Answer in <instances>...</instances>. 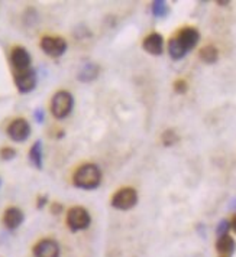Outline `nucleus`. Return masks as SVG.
<instances>
[{
    "mask_svg": "<svg viewBox=\"0 0 236 257\" xmlns=\"http://www.w3.org/2000/svg\"><path fill=\"white\" fill-rule=\"evenodd\" d=\"M73 184L80 189L92 191L101 184V171L96 164H84L74 172Z\"/></svg>",
    "mask_w": 236,
    "mask_h": 257,
    "instance_id": "nucleus-1",
    "label": "nucleus"
},
{
    "mask_svg": "<svg viewBox=\"0 0 236 257\" xmlns=\"http://www.w3.org/2000/svg\"><path fill=\"white\" fill-rule=\"evenodd\" d=\"M74 107V97L70 91L65 90H59L54 95L51 100V113L55 119L62 120L65 117L70 116V113L73 111Z\"/></svg>",
    "mask_w": 236,
    "mask_h": 257,
    "instance_id": "nucleus-2",
    "label": "nucleus"
},
{
    "mask_svg": "<svg viewBox=\"0 0 236 257\" xmlns=\"http://www.w3.org/2000/svg\"><path fill=\"white\" fill-rule=\"evenodd\" d=\"M137 202H138L137 189L132 186H126V188H120L113 194L110 205L119 211H128V210H132L137 205Z\"/></svg>",
    "mask_w": 236,
    "mask_h": 257,
    "instance_id": "nucleus-3",
    "label": "nucleus"
},
{
    "mask_svg": "<svg viewBox=\"0 0 236 257\" xmlns=\"http://www.w3.org/2000/svg\"><path fill=\"white\" fill-rule=\"evenodd\" d=\"M92 224V217L90 213L84 207H73L67 213V225L71 231L77 233L89 228Z\"/></svg>",
    "mask_w": 236,
    "mask_h": 257,
    "instance_id": "nucleus-4",
    "label": "nucleus"
},
{
    "mask_svg": "<svg viewBox=\"0 0 236 257\" xmlns=\"http://www.w3.org/2000/svg\"><path fill=\"white\" fill-rule=\"evenodd\" d=\"M41 49L48 56L59 58L67 51V41L61 37H44L41 39Z\"/></svg>",
    "mask_w": 236,
    "mask_h": 257,
    "instance_id": "nucleus-5",
    "label": "nucleus"
},
{
    "mask_svg": "<svg viewBox=\"0 0 236 257\" xmlns=\"http://www.w3.org/2000/svg\"><path fill=\"white\" fill-rule=\"evenodd\" d=\"M38 83V75L34 68H28L25 71H16L15 74V86L18 88V91L22 94L31 92Z\"/></svg>",
    "mask_w": 236,
    "mask_h": 257,
    "instance_id": "nucleus-6",
    "label": "nucleus"
},
{
    "mask_svg": "<svg viewBox=\"0 0 236 257\" xmlns=\"http://www.w3.org/2000/svg\"><path fill=\"white\" fill-rule=\"evenodd\" d=\"M177 39V42L181 45V48L189 54L191 49H194L197 46V43L200 42V34L196 28L191 26H186L181 31H178L177 37H174Z\"/></svg>",
    "mask_w": 236,
    "mask_h": 257,
    "instance_id": "nucleus-7",
    "label": "nucleus"
},
{
    "mask_svg": "<svg viewBox=\"0 0 236 257\" xmlns=\"http://www.w3.org/2000/svg\"><path fill=\"white\" fill-rule=\"evenodd\" d=\"M7 134L13 142H25L29 134H31V126L28 120L25 119H15L9 126H7Z\"/></svg>",
    "mask_w": 236,
    "mask_h": 257,
    "instance_id": "nucleus-8",
    "label": "nucleus"
},
{
    "mask_svg": "<svg viewBox=\"0 0 236 257\" xmlns=\"http://www.w3.org/2000/svg\"><path fill=\"white\" fill-rule=\"evenodd\" d=\"M61 249L54 239H42L34 246L35 257H59Z\"/></svg>",
    "mask_w": 236,
    "mask_h": 257,
    "instance_id": "nucleus-9",
    "label": "nucleus"
},
{
    "mask_svg": "<svg viewBox=\"0 0 236 257\" xmlns=\"http://www.w3.org/2000/svg\"><path fill=\"white\" fill-rule=\"evenodd\" d=\"M31 54L23 46H15L10 52V62L16 68V71H25L31 68Z\"/></svg>",
    "mask_w": 236,
    "mask_h": 257,
    "instance_id": "nucleus-10",
    "label": "nucleus"
},
{
    "mask_svg": "<svg viewBox=\"0 0 236 257\" xmlns=\"http://www.w3.org/2000/svg\"><path fill=\"white\" fill-rule=\"evenodd\" d=\"M142 48L145 52H148L151 55H161L164 51V38L161 34L152 32L148 37H145L142 42Z\"/></svg>",
    "mask_w": 236,
    "mask_h": 257,
    "instance_id": "nucleus-11",
    "label": "nucleus"
},
{
    "mask_svg": "<svg viewBox=\"0 0 236 257\" xmlns=\"http://www.w3.org/2000/svg\"><path fill=\"white\" fill-rule=\"evenodd\" d=\"M25 220L22 210L18 207H9L3 214V224L7 230H16Z\"/></svg>",
    "mask_w": 236,
    "mask_h": 257,
    "instance_id": "nucleus-12",
    "label": "nucleus"
},
{
    "mask_svg": "<svg viewBox=\"0 0 236 257\" xmlns=\"http://www.w3.org/2000/svg\"><path fill=\"white\" fill-rule=\"evenodd\" d=\"M100 74V67L96 62H86L81 68H80L77 78L81 83H92L94 81Z\"/></svg>",
    "mask_w": 236,
    "mask_h": 257,
    "instance_id": "nucleus-13",
    "label": "nucleus"
},
{
    "mask_svg": "<svg viewBox=\"0 0 236 257\" xmlns=\"http://www.w3.org/2000/svg\"><path fill=\"white\" fill-rule=\"evenodd\" d=\"M216 250L220 255H225L226 257L229 256V255H234L236 250V241L234 240V237L229 236V234L222 236V237L217 239Z\"/></svg>",
    "mask_w": 236,
    "mask_h": 257,
    "instance_id": "nucleus-14",
    "label": "nucleus"
},
{
    "mask_svg": "<svg viewBox=\"0 0 236 257\" xmlns=\"http://www.w3.org/2000/svg\"><path fill=\"white\" fill-rule=\"evenodd\" d=\"M198 56L206 64H215L219 59V51H217L216 46H213V45H206V46H203L200 49Z\"/></svg>",
    "mask_w": 236,
    "mask_h": 257,
    "instance_id": "nucleus-15",
    "label": "nucleus"
},
{
    "mask_svg": "<svg viewBox=\"0 0 236 257\" xmlns=\"http://www.w3.org/2000/svg\"><path fill=\"white\" fill-rule=\"evenodd\" d=\"M29 161L37 169H42V142L37 140L29 150Z\"/></svg>",
    "mask_w": 236,
    "mask_h": 257,
    "instance_id": "nucleus-16",
    "label": "nucleus"
},
{
    "mask_svg": "<svg viewBox=\"0 0 236 257\" xmlns=\"http://www.w3.org/2000/svg\"><path fill=\"white\" fill-rule=\"evenodd\" d=\"M168 54L174 61H178V59H181V58L187 55V52L181 48V45L178 43L176 38H171L170 42H168Z\"/></svg>",
    "mask_w": 236,
    "mask_h": 257,
    "instance_id": "nucleus-17",
    "label": "nucleus"
},
{
    "mask_svg": "<svg viewBox=\"0 0 236 257\" xmlns=\"http://www.w3.org/2000/svg\"><path fill=\"white\" fill-rule=\"evenodd\" d=\"M151 12L155 18H165L170 13V6L164 0H155L151 4Z\"/></svg>",
    "mask_w": 236,
    "mask_h": 257,
    "instance_id": "nucleus-18",
    "label": "nucleus"
},
{
    "mask_svg": "<svg viewBox=\"0 0 236 257\" xmlns=\"http://www.w3.org/2000/svg\"><path fill=\"white\" fill-rule=\"evenodd\" d=\"M161 140H162V145H164V146L168 147V146H174L178 140H180V137H178V134L176 133V130L168 128V130H165V131L162 133Z\"/></svg>",
    "mask_w": 236,
    "mask_h": 257,
    "instance_id": "nucleus-19",
    "label": "nucleus"
},
{
    "mask_svg": "<svg viewBox=\"0 0 236 257\" xmlns=\"http://www.w3.org/2000/svg\"><path fill=\"white\" fill-rule=\"evenodd\" d=\"M229 230H231V221L226 220V218L220 220V221H219V224H217V227H216L217 237L226 236V234L229 233Z\"/></svg>",
    "mask_w": 236,
    "mask_h": 257,
    "instance_id": "nucleus-20",
    "label": "nucleus"
},
{
    "mask_svg": "<svg viewBox=\"0 0 236 257\" xmlns=\"http://www.w3.org/2000/svg\"><path fill=\"white\" fill-rule=\"evenodd\" d=\"M15 156H16V150H15L13 147L6 146L0 150V158H1L3 161H12Z\"/></svg>",
    "mask_w": 236,
    "mask_h": 257,
    "instance_id": "nucleus-21",
    "label": "nucleus"
},
{
    "mask_svg": "<svg viewBox=\"0 0 236 257\" xmlns=\"http://www.w3.org/2000/svg\"><path fill=\"white\" fill-rule=\"evenodd\" d=\"M187 90H189V84H187L186 80H177L174 83V91L177 94H186Z\"/></svg>",
    "mask_w": 236,
    "mask_h": 257,
    "instance_id": "nucleus-22",
    "label": "nucleus"
},
{
    "mask_svg": "<svg viewBox=\"0 0 236 257\" xmlns=\"http://www.w3.org/2000/svg\"><path fill=\"white\" fill-rule=\"evenodd\" d=\"M47 202H48V197L47 195H41V197H38V201H37V208L38 210L44 208L47 205Z\"/></svg>",
    "mask_w": 236,
    "mask_h": 257,
    "instance_id": "nucleus-23",
    "label": "nucleus"
},
{
    "mask_svg": "<svg viewBox=\"0 0 236 257\" xmlns=\"http://www.w3.org/2000/svg\"><path fill=\"white\" fill-rule=\"evenodd\" d=\"M34 116H35V120H37L38 123H42V122H44V119H45L44 110H41V109H37V110L34 111Z\"/></svg>",
    "mask_w": 236,
    "mask_h": 257,
    "instance_id": "nucleus-24",
    "label": "nucleus"
},
{
    "mask_svg": "<svg viewBox=\"0 0 236 257\" xmlns=\"http://www.w3.org/2000/svg\"><path fill=\"white\" fill-rule=\"evenodd\" d=\"M51 211H52V214H59V213L62 211V205H61L59 202H54V204L51 205Z\"/></svg>",
    "mask_w": 236,
    "mask_h": 257,
    "instance_id": "nucleus-25",
    "label": "nucleus"
},
{
    "mask_svg": "<svg viewBox=\"0 0 236 257\" xmlns=\"http://www.w3.org/2000/svg\"><path fill=\"white\" fill-rule=\"evenodd\" d=\"M231 228L236 233V215L232 218V221H231Z\"/></svg>",
    "mask_w": 236,
    "mask_h": 257,
    "instance_id": "nucleus-26",
    "label": "nucleus"
},
{
    "mask_svg": "<svg viewBox=\"0 0 236 257\" xmlns=\"http://www.w3.org/2000/svg\"><path fill=\"white\" fill-rule=\"evenodd\" d=\"M229 208H231V210H235V211H236V198H234V200H232V202L229 204Z\"/></svg>",
    "mask_w": 236,
    "mask_h": 257,
    "instance_id": "nucleus-27",
    "label": "nucleus"
},
{
    "mask_svg": "<svg viewBox=\"0 0 236 257\" xmlns=\"http://www.w3.org/2000/svg\"><path fill=\"white\" fill-rule=\"evenodd\" d=\"M217 4H220V6H226V4H229V1H217Z\"/></svg>",
    "mask_w": 236,
    "mask_h": 257,
    "instance_id": "nucleus-28",
    "label": "nucleus"
},
{
    "mask_svg": "<svg viewBox=\"0 0 236 257\" xmlns=\"http://www.w3.org/2000/svg\"><path fill=\"white\" fill-rule=\"evenodd\" d=\"M0 186H1V179H0Z\"/></svg>",
    "mask_w": 236,
    "mask_h": 257,
    "instance_id": "nucleus-29",
    "label": "nucleus"
}]
</instances>
